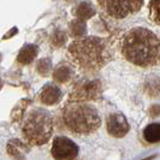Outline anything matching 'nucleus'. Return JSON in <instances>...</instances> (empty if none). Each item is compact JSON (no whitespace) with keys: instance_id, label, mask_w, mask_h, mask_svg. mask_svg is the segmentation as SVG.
I'll return each instance as SVG.
<instances>
[{"instance_id":"nucleus-1","label":"nucleus","mask_w":160,"mask_h":160,"mask_svg":"<svg viewBox=\"0 0 160 160\" xmlns=\"http://www.w3.org/2000/svg\"><path fill=\"white\" fill-rule=\"evenodd\" d=\"M119 51L129 63L151 68L160 64V39L147 28L136 27L125 32L119 40Z\"/></svg>"},{"instance_id":"nucleus-2","label":"nucleus","mask_w":160,"mask_h":160,"mask_svg":"<svg viewBox=\"0 0 160 160\" xmlns=\"http://www.w3.org/2000/svg\"><path fill=\"white\" fill-rule=\"evenodd\" d=\"M68 57L80 70L93 73L101 70L114 57V49L108 39L86 36L72 41L68 47Z\"/></svg>"},{"instance_id":"nucleus-3","label":"nucleus","mask_w":160,"mask_h":160,"mask_svg":"<svg viewBox=\"0 0 160 160\" xmlns=\"http://www.w3.org/2000/svg\"><path fill=\"white\" fill-rule=\"evenodd\" d=\"M62 120L70 132L80 136L95 132L101 125L100 114L89 101L69 100L62 110Z\"/></svg>"},{"instance_id":"nucleus-4","label":"nucleus","mask_w":160,"mask_h":160,"mask_svg":"<svg viewBox=\"0 0 160 160\" xmlns=\"http://www.w3.org/2000/svg\"><path fill=\"white\" fill-rule=\"evenodd\" d=\"M53 134V118L48 111L36 107L29 111L22 125V135L29 146L47 143Z\"/></svg>"},{"instance_id":"nucleus-5","label":"nucleus","mask_w":160,"mask_h":160,"mask_svg":"<svg viewBox=\"0 0 160 160\" xmlns=\"http://www.w3.org/2000/svg\"><path fill=\"white\" fill-rule=\"evenodd\" d=\"M144 0H98L102 13L114 19H123L138 12Z\"/></svg>"},{"instance_id":"nucleus-6","label":"nucleus","mask_w":160,"mask_h":160,"mask_svg":"<svg viewBox=\"0 0 160 160\" xmlns=\"http://www.w3.org/2000/svg\"><path fill=\"white\" fill-rule=\"evenodd\" d=\"M101 82L96 78H83L78 81L69 95V100L94 101L101 95Z\"/></svg>"},{"instance_id":"nucleus-7","label":"nucleus","mask_w":160,"mask_h":160,"mask_svg":"<svg viewBox=\"0 0 160 160\" xmlns=\"http://www.w3.org/2000/svg\"><path fill=\"white\" fill-rule=\"evenodd\" d=\"M78 146L65 136H58L52 143V157L58 160L75 159L78 155Z\"/></svg>"},{"instance_id":"nucleus-8","label":"nucleus","mask_w":160,"mask_h":160,"mask_svg":"<svg viewBox=\"0 0 160 160\" xmlns=\"http://www.w3.org/2000/svg\"><path fill=\"white\" fill-rule=\"evenodd\" d=\"M106 127H107L108 134L113 137H117V138L124 137L128 134L129 129H130L125 116L119 112L111 113L107 116Z\"/></svg>"},{"instance_id":"nucleus-9","label":"nucleus","mask_w":160,"mask_h":160,"mask_svg":"<svg viewBox=\"0 0 160 160\" xmlns=\"http://www.w3.org/2000/svg\"><path fill=\"white\" fill-rule=\"evenodd\" d=\"M63 98L62 89L59 88L54 83H48L46 84L40 93V101L41 104L52 106L58 104Z\"/></svg>"},{"instance_id":"nucleus-10","label":"nucleus","mask_w":160,"mask_h":160,"mask_svg":"<svg viewBox=\"0 0 160 160\" xmlns=\"http://www.w3.org/2000/svg\"><path fill=\"white\" fill-rule=\"evenodd\" d=\"M73 76V68L68 63H60L53 71V78L57 83H68Z\"/></svg>"},{"instance_id":"nucleus-11","label":"nucleus","mask_w":160,"mask_h":160,"mask_svg":"<svg viewBox=\"0 0 160 160\" xmlns=\"http://www.w3.org/2000/svg\"><path fill=\"white\" fill-rule=\"evenodd\" d=\"M36 56H38V47L35 45L28 43V45H25L19 51V54L17 57V60L21 64L28 65L34 62V59L36 58Z\"/></svg>"},{"instance_id":"nucleus-12","label":"nucleus","mask_w":160,"mask_h":160,"mask_svg":"<svg viewBox=\"0 0 160 160\" xmlns=\"http://www.w3.org/2000/svg\"><path fill=\"white\" fill-rule=\"evenodd\" d=\"M73 15L76 16V18L82 19V21H87L92 16L95 15V8L94 6L89 2V1H83L78 4L75 10H73Z\"/></svg>"},{"instance_id":"nucleus-13","label":"nucleus","mask_w":160,"mask_h":160,"mask_svg":"<svg viewBox=\"0 0 160 160\" xmlns=\"http://www.w3.org/2000/svg\"><path fill=\"white\" fill-rule=\"evenodd\" d=\"M143 138L148 143L160 142V123H152L143 130Z\"/></svg>"},{"instance_id":"nucleus-14","label":"nucleus","mask_w":160,"mask_h":160,"mask_svg":"<svg viewBox=\"0 0 160 160\" xmlns=\"http://www.w3.org/2000/svg\"><path fill=\"white\" fill-rule=\"evenodd\" d=\"M8 151L12 157L22 158L29 151V147H28V143H23L19 140H11L8 144Z\"/></svg>"},{"instance_id":"nucleus-15","label":"nucleus","mask_w":160,"mask_h":160,"mask_svg":"<svg viewBox=\"0 0 160 160\" xmlns=\"http://www.w3.org/2000/svg\"><path fill=\"white\" fill-rule=\"evenodd\" d=\"M86 21H82L76 18L71 24H70V32H71L72 36H76V38H80L83 36L86 32H87V28H86Z\"/></svg>"},{"instance_id":"nucleus-16","label":"nucleus","mask_w":160,"mask_h":160,"mask_svg":"<svg viewBox=\"0 0 160 160\" xmlns=\"http://www.w3.org/2000/svg\"><path fill=\"white\" fill-rule=\"evenodd\" d=\"M149 17L154 23L160 25V0H151L149 1Z\"/></svg>"},{"instance_id":"nucleus-17","label":"nucleus","mask_w":160,"mask_h":160,"mask_svg":"<svg viewBox=\"0 0 160 160\" xmlns=\"http://www.w3.org/2000/svg\"><path fill=\"white\" fill-rule=\"evenodd\" d=\"M36 69H38V72L40 73L41 76H48L52 71V62H51V59H48V58L41 59L40 62L38 63Z\"/></svg>"},{"instance_id":"nucleus-18","label":"nucleus","mask_w":160,"mask_h":160,"mask_svg":"<svg viewBox=\"0 0 160 160\" xmlns=\"http://www.w3.org/2000/svg\"><path fill=\"white\" fill-rule=\"evenodd\" d=\"M65 41H66V34H65L64 32L58 30V32L54 34V36H53L52 43H53V46H56V47H60L62 45H64Z\"/></svg>"},{"instance_id":"nucleus-19","label":"nucleus","mask_w":160,"mask_h":160,"mask_svg":"<svg viewBox=\"0 0 160 160\" xmlns=\"http://www.w3.org/2000/svg\"><path fill=\"white\" fill-rule=\"evenodd\" d=\"M1 87H2V82H1V80H0V89H1Z\"/></svg>"}]
</instances>
